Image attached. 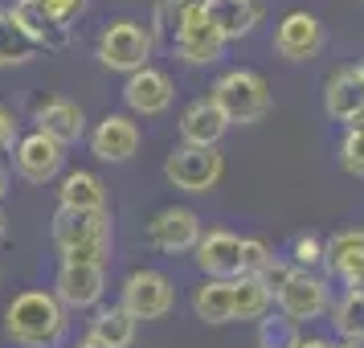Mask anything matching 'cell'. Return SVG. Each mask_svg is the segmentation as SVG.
<instances>
[{
  "instance_id": "cell-1",
  "label": "cell",
  "mask_w": 364,
  "mask_h": 348,
  "mask_svg": "<svg viewBox=\"0 0 364 348\" xmlns=\"http://www.w3.org/2000/svg\"><path fill=\"white\" fill-rule=\"evenodd\" d=\"M53 246L62 250V263L74 266H107L115 230L107 209H58L53 213Z\"/></svg>"
},
{
  "instance_id": "cell-2",
  "label": "cell",
  "mask_w": 364,
  "mask_h": 348,
  "mask_svg": "<svg viewBox=\"0 0 364 348\" xmlns=\"http://www.w3.org/2000/svg\"><path fill=\"white\" fill-rule=\"evenodd\" d=\"M66 307L53 291H21L4 312V336L21 348H58L66 340Z\"/></svg>"
},
{
  "instance_id": "cell-3",
  "label": "cell",
  "mask_w": 364,
  "mask_h": 348,
  "mask_svg": "<svg viewBox=\"0 0 364 348\" xmlns=\"http://www.w3.org/2000/svg\"><path fill=\"white\" fill-rule=\"evenodd\" d=\"M213 107L230 123H258L270 115V86L254 70H230L213 83Z\"/></svg>"
},
{
  "instance_id": "cell-4",
  "label": "cell",
  "mask_w": 364,
  "mask_h": 348,
  "mask_svg": "<svg viewBox=\"0 0 364 348\" xmlns=\"http://www.w3.org/2000/svg\"><path fill=\"white\" fill-rule=\"evenodd\" d=\"M151 50H156V37L151 29H144L139 21H115L107 25L99 37V62L111 74H127L132 78L135 70H144L151 62Z\"/></svg>"
},
{
  "instance_id": "cell-5",
  "label": "cell",
  "mask_w": 364,
  "mask_h": 348,
  "mask_svg": "<svg viewBox=\"0 0 364 348\" xmlns=\"http://www.w3.org/2000/svg\"><path fill=\"white\" fill-rule=\"evenodd\" d=\"M279 315H287L291 324H311V320H323L331 312V287L323 275H315V270H295L291 279L279 287Z\"/></svg>"
},
{
  "instance_id": "cell-6",
  "label": "cell",
  "mask_w": 364,
  "mask_h": 348,
  "mask_svg": "<svg viewBox=\"0 0 364 348\" xmlns=\"http://www.w3.org/2000/svg\"><path fill=\"white\" fill-rule=\"evenodd\" d=\"M221 172H225V160H221L217 148H188V144H181L164 160L168 184L181 189V193H209V189H217Z\"/></svg>"
},
{
  "instance_id": "cell-7",
  "label": "cell",
  "mask_w": 364,
  "mask_h": 348,
  "mask_svg": "<svg viewBox=\"0 0 364 348\" xmlns=\"http://www.w3.org/2000/svg\"><path fill=\"white\" fill-rule=\"evenodd\" d=\"M135 320H160L176 303V287L164 270H132L123 279V299H119Z\"/></svg>"
},
{
  "instance_id": "cell-8",
  "label": "cell",
  "mask_w": 364,
  "mask_h": 348,
  "mask_svg": "<svg viewBox=\"0 0 364 348\" xmlns=\"http://www.w3.org/2000/svg\"><path fill=\"white\" fill-rule=\"evenodd\" d=\"M148 242L160 254L176 258V254H193L200 242V217L188 205H168L148 221Z\"/></svg>"
},
{
  "instance_id": "cell-9",
  "label": "cell",
  "mask_w": 364,
  "mask_h": 348,
  "mask_svg": "<svg viewBox=\"0 0 364 348\" xmlns=\"http://www.w3.org/2000/svg\"><path fill=\"white\" fill-rule=\"evenodd\" d=\"M102 291H107L102 266H74V263L58 266L53 295H58V303H62L66 312H90V307H99Z\"/></svg>"
},
{
  "instance_id": "cell-10",
  "label": "cell",
  "mask_w": 364,
  "mask_h": 348,
  "mask_svg": "<svg viewBox=\"0 0 364 348\" xmlns=\"http://www.w3.org/2000/svg\"><path fill=\"white\" fill-rule=\"evenodd\" d=\"M172 50H176V58H181L184 66H213L225 53V37L217 33L209 13H200V17H188L172 33Z\"/></svg>"
},
{
  "instance_id": "cell-11",
  "label": "cell",
  "mask_w": 364,
  "mask_h": 348,
  "mask_svg": "<svg viewBox=\"0 0 364 348\" xmlns=\"http://www.w3.org/2000/svg\"><path fill=\"white\" fill-rule=\"evenodd\" d=\"M62 164H66V148H62V144H53L50 135H41V132L21 135L17 148H13V168H17L29 184L53 181V176L62 172Z\"/></svg>"
},
{
  "instance_id": "cell-12",
  "label": "cell",
  "mask_w": 364,
  "mask_h": 348,
  "mask_svg": "<svg viewBox=\"0 0 364 348\" xmlns=\"http://www.w3.org/2000/svg\"><path fill=\"white\" fill-rule=\"evenodd\" d=\"M274 50L287 62H311L315 53L323 50V25L311 17V13H287L274 29Z\"/></svg>"
},
{
  "instance_id": "cell-13",
  "label": "cell",
  "mask_w": 364,
  "mask_h": 348,
  "mask_svg": "<svg viewBox=\"0 0 364 348\" xmlns=\"http://www.w3.org/2000/svg\"><path fill=\"white\" fill-rule=\"evenodd\" d=\"M323 266L348 291H364V230H340L323 242Z\"/></svg>"
},
{
  "instance_id": "cell-14",
  "label": "cell",
  "mask_w": 364,
  "mask_h": 348,
  "mask_svg": "<svg viewBox=\"0 0 364 348\" xmlns=\"http://www.w3.org/2000/svg\"><path fill=\"white\" fill-rule=\"evenodd\" d=\"M193 258H197L205 279H237V275H242V238L230 233V230L200 233Z\"/></svg>"
},
{
  "instance_id": "cell-15",
  "label": "cell",
  "mask_w": 364,
  "mask_h": 348,
  "mask_svg": "<svg viewBox=\"0 0 364 348\" xmlns=\"http://www.w3.org/2000/svg\"><path fill=\"white\" fill-rule=\"evenodd\" d=\"M172 99H176V86H172V78L164 70H156V66L135 70L132 78L123 83V102L132 107L135 115H164L172 107Z\"/></svg>"
},
{
  "instance_id": "cell-16",
  "label": "cell",
  "mask_w": 364,
  "mask_h": 348,
  "mask_svg": "<svg viewBox=\"0 0 364 348\" xmlns=\"http://www.w3.org/2000/svg\"><path fill=\"white\" fill-rule=\"evenodd\" d=\"M90 152L107 164H123L139 152V127L132 115H102L90 132Z\"/></svg>"
},
{
  "instance_id": "cell-17",
  "label": "cell",
  "mask_w": 364,
  "mask_h": 348,
  "mask_svg": "<svg viewBox=\"0 0 364 348\" xmlns=\"http://www.w3.org/2000/svg\"><path fill=\"white\" fill-rule=\"evenodd\" d=\"M33 123H37V132L41 135H50L53 144H78L86 135V115H82V107L78 102H70V99H46V102H37V111H33Z\"/></svg>"
},
{
  "instance_id": "cell-18",
  "label": "cell",
  "mask_w": 364,
  "mask_h": 348,
  "mask_svg": "<svg viewBox=\"0 0 364 348\" xmlns=\"http://www.w3.org/2000/svg\"><path fill=\"white\" fill-rule=\"evenodd\" d=\"M230 132V119L213 107V99H197L181 115V139L188 148H217L221 135Z\"/></svg>"
},
{
  "instance_id": "cell-19",
  "label": "cell",
  "mask_w": 364,
  "mask_h": 348,
  "mask_svg": "<svg viewBox=\"0 0 364 348\" xmlns=\"http://www.w3.org/2000/svg\"><path fill=\"white\" fill-rule=\"evenodd\" d=\"M262 13H266L262 0H213V4H209V21L217 25V33L225 37V41L250 37L258 29Z\"/></svg>"
},
{
  "instance_id": "cell-20",
  "label": "cell",
  "mask_w": 364,
  "mask_h": 348,
  "mask_svg": "<svg viewBox=\"0 0 364 348\" xmlns=\"http://www.w3.org/2000/svg\"><path fill=\"white\" fill-rule=\"evenodd\" d=\"M323 107H328V115L340 119V123H352V119L364 111V78L356 74V66H340L328 78Z\"/></svg>"
},
{
  "instance_id": "cell-21",
  "label": "cell",
  "mask_w": 364,
  "mask_h": 348,
  "mask_svg": "<svg viewBox=\"0 0 364 348\" xmlns=\"http://www.w3.org/2000/svg\"><path fill=\"white\" fill-rule=\"evenodd\" d=\"M9 17L29 33V41H33L37 50H62V46L70 41V29L66 25H58L37 0H17V4L9 9Z\"/></svg>"
},
{
  "instance_id": "cell-22",
  "label": "cell",
  "mask_w": 364,
  "mask_h": 348,
  "mask_svg": "<svg viewBox=\"0 0 364 348\" xmlns=\"http://www.w3.org/2000/svg\"><path fill=\"white\" fill-rule=\"evenodd\" d=\"M274 307V291L266 287L258 275H242V279H233V320H242V324H258L266 320Z\"/></svg>"
},
{
  "instance_id": "cell-23",
  "label": "cell",
  "mask_w": 364,
  "mask_h": 348,
  "mask_svg": "<svg viewBox=\"0 0 364 348\" xmlns=\"http://www.w3.org/2000/svg\"><path fill=\"white\" fill-rule=\"evenodd\" d=\"M193 312L205 324H233V279H205L193 291Z\"/></svg>"
},
{
  "instance_id": "cell-24",
  "label": "cell",
  "mask_w": 364,
  "mask_h": 348,
  "mask_svg": "<svg viewBox=\"0 0 364 348\" xmlns=\"http://www.w3.org/2000/svg\"><path fill=\"white\" fill-rule=\"evenodd\" d=\"M135 328H139V320H135L123 303L99 307L95 320H90V332L99 336L102 344H111V348H132L135 344Z\"/></svg>"
},
{
  "instance_id": "cell-25",
  "label": "cell",
  "mask_w": 364,
  "mask_h": 348,
  "mask_svg": "<svg viewBox=\"0 0 364 348\" xmlns=\"http://www.w3.org/2000/svg\"><path fill=\"white\" fill-rule=\"evenodd\" d=\"M58 197H62V209H107V184L95 172L78 168V172L62 176Z\"/></svg>"
},
{
  "instance_id": "cell-26",
  "label": "cell",
  "mask_w": 364,
  "mask_h": 348,
  "mask_svg": "<svg viewBox=\"0 0 364 348\" xmlns=\"http://www.w3.org/2000/svg\"><path fill=\"white\" fill-rule=\"evenodd\" d=\"M37 53L41 50L29 41V33L9 13H0V66H25V62H33Z\"/></svg>"
},
{
  "instance_id": "cell-27",
  "label": "cell",
  "mask_w": 364,
  "mask_h": 348,
  "mask_svg": "<svg viewBox=\"0 0 364 348\" xmlns=\"http://www.w3.org/2000/svg\"><path fill=\"white\" fill-rule=\"evenodd\" d=\"M331 328H336V336L340 340H356V336H364V291H348L340 303H331Z\"/></svg>"
},
{
  "instance_id": "cell-28",
  "label": "cell",
  "mask_w": 364,
  "mask_h": 348,
  "mask_svg": "<svg viewBox=\"0 0 364 348\" xmlns=\"http://www.w3.org/2000/svg\"><path fill=\"white\" fill-rule=\"evenodd\" d=\"M209 4H213V0H160V21H164V29L176 33L188 17L209 13Z\"/></svg>"
},
{
  "instance_id": "cell-29",
  "label": "cell",
  "mask_w": 364,
  "mask_h": 348,
  "mask_svg": "<svg viewBox=\"0 0 364 348\" xmlns=\"http://www.w3.org/2000/svg\"><path fill=\"white\" fill-rule=\"evenodd\" d=\"M295 336H299V328L287 315H266V320H258V344L262 348H287Z\"/></svg>"
},
{
  "instance_id": "cell-30",
  "label": "cell",
  "mask_w": 364,
  "mask_h": 348,
  "mask_svg": "<svg viewBox=\"0 0 364 348\" xmlns=\"http://www.w3.org/2000/svg\"><path fill=\"white\" fill-rule=\"evenodd\" d=\"M291 266H295V270H319V266H323V238L299 233L295 246H291Z\"/></svg>"
},
{
  "instance_id": "cell-31",
  "label": "cell",
  "mask_w": 364,
  "mask_h": 348,
  "mask_svg": "<svg viewBox=\"0 0 364 348\" xmlns=\"http://www.w3.org/2000/svg\"><path fill=\"white\" fill-rule=\"evenodd\" d=\"M270 258H274V254H270V246H266L262 238H242V275H262ZM242 275H237V279H242Z\"/></svg>"
},
{
  "instance_id": "cell-32",
  "label": "cell",
  "mask_w": 364,
  "mask_h": 348,
  "mask_svg": "<svg viewBox=\"0 0 364 348\" xmlns=\"http://www.w3.org/2000/svg\"><path fill=\"white\" fill-rule=\"evenodd\" d=\"M340 164L352 176H364V132H348L340 144Z\"/></svg>"
},
{
  "instance_id": "cell-33",
  "label": "cell",
  "mask_w": 364,
  "mask_h": 348,
  "mask_svg": "<svg viewBox=\"0 0 364 348\" xmlns=\"http://www.w3.org/2000/svg\"><path fill=\"white\" fill-rule=\"evenodd\" d=\"M37 4H41L58 25H66V29H70L74 17H82V9H86V0H37Z\"/></svg>"
},
{
  "instance_id": "cell-34",
  "label": "cell",
  "mask_w": 364,
  "mask_h": 348,
  "mask_svg": "<svg viewBox=\"0 0 364 348\" xmlns=\"http://www.w3.org/2000/svg\"><path fill=\"white\" fill-rule=\"evenodd\" d=\"M291 275H295V266H291V263H282V258H270V263H266V270L258 275V279H262L266 287H270V291L279 295V287H282L287 279H291Z\"/></svg>"
},
{
  "instance_id": "cell-35",
  "label": "cell",
  "mask_w": 364,
  "mask_h": 348,
  "mask_svg": "<svg viewBox=\"0 0 364 348\" xmlns=\"http://www.w3.org/2000/svg\"><path fill=\"white\" fill-rule=\"evenodd\" d=\"M13 148H17V119H13V111L0 107V156Z\"/></svg>"
},
{
  "instance_id": "cell-36",
  "label": "cell",
  "mask_w": 364,
  "mask_h": 348,
  "mask_svg": "<svg viewBox=\"0 0 364 348\" xmlns=\"http://www.w3.org/2000/svg\"><path fill=\"white\" fill-rule=\"evenodd\" d=\"M287 348H340V344H331V340H323V336H307V332H299Z\"/></svg>"
},
{
  "instance_id": "cell-37",
  "label": "cell",
  "mask_w": 364,
  "mask_h": 348,
  "mask_svg": "<svg viewBox=\"0 0 364 348\" xmlns=\"http://www.w3.org/2000/svg\"><path fill=\"white\" fill-rule=\"evenodd\" d=\"M74 348H111V344H102V340L95 336V332H86V336H82V340H78Z\"/></svg>"
},
{
  "instance_id": "cell-38",
  "label": "cell",
  "mask_w": 364,
  "mask_h": 348,
  "mask_svg": "<svg viewBox=\"0 0 364 348\" xmlns=\"http://www.w3.org/2000/svg\"><path fill=\"white\" fill-rule=\"evenodd\" d=\"M340 348H364V336H356V340H340Z\"/></svg>"
},
{
  "instance_id": "cell-39",
  "label": "cell",
  "mask_w": 364,
  "mask_h": 348,
  "mask_svg": "<svg viewBox=\"0 0 364 348\" xmlns=\"http://www.w3.org/2000/svg\"><path fill=\"white\" fill-rule=\"evenodd\" d=\"M348 127H352V132H364V111H360V115H356V119H352Z\"/></svg>"
},
{
  "instance_id": "cell-40",
  "label": "cell",
  "mask_w": 364,
  "mask_h": 348,
  "mask_svg": "<svg viewBox=\"0 0 364 348\" xmlns=\"http://www.w3.org/2000/svg\"><path fill=\"white\" fill-rule=\"evenodd\" d=\"M4 193H9V176H4V168H0V201H4Z\"/></svg>"
},
{
  "instance_id": "cell-41",
  "label": "cell",
  "mask_w": 364,
  "mask_h": 348,
  "mask_svg": "<svg viewBox=\"0 0 364 348\" xmlns=\"http://www.w3.org/2000/svg\"><path fill=\"white\" fill-rule=\"evenodd\" d=\"M4 230H9V217H4V209H0V238H4Z\"/></svg>"
},
{
  "instance_id": "cell-42",
  "label": "cell",
  "mask_w": 364,
  "mask_h": 348,
  "mask_svg": "<svg viewBox=\"0 0 364 348\" xmlns=\"http://www.w3.org/2000/svg\"><path fill=\"white\" fill-rule=\"evenodd\" d=\"M356 74H360V78H364V58H360V62H356Z\"/></svg>"
}]
</instances>
